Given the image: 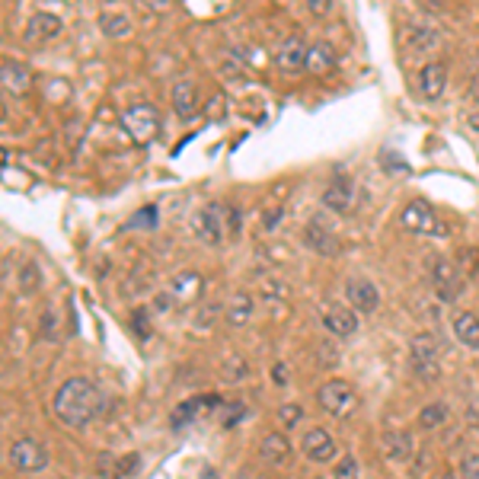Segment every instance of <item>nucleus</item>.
<instances>
[{"label": "nucleus", "mask_w": 479, "mask_h": 479, "mask_svg": "<svg viewBox=\"0 0 479 479\" xmlns=\"http://www.w3.org/2000/svg\"><path fill=\"white\" fill-rule=\"evenodd\" d=\"M103 406V390L90 377H68L55 393V416L68 428H87L90 422H97Z\"/></svg>", "instance_id": "nucleus-1"}, {"label": "nucleus", "mask_w": 479, "mask_h": 479, "mask_svg": "<svg viewBox=\"0 0 479 479\" xmlns=\"http://www.w3.org/2000/svg\"><path fill=\"white\" fill-rule=\"evenodd\" d=\"M316 403L323 412H330L332 419H349L358 409V393L349 381H326L316 393Z\"/></svg>", "instance_id": "nucleus-2"}, {"label": "nucleus", "mask_w": 479, "mask_h": 479, "mask_svg": "<svg viewBox=\"0 0 479 479\" xmlns=\"http://www.w3.org/2000/svg\"><path fill=\"white\" fill-rule=\"evenodd\" d=\"M122 128H125L138 144H150L160 131V115H157V109L147 103L128 105L125 113H122Z\"/></svg>", "instance_id": "nucleus-3"}, {"label": "nucleus", "mask_w": 479, "mask_h": 479, "mask_svg": "<svg viewBox=\"0 0 479 479\" xmlns=\"http://www.w3.org/2000/svg\"><path fill=\"white\" fill-rule=\"evenodd\" d=\"M409 358H412V371L422 377V381H438L441 377V361H438V342H434L428 332H419L412 336L409 342Z\"/></svg>", "instance_id": "nucleus-4"}, {"label": "nucleus", "mask_w": 479, "mask_h": 479, "mask_svg": "<svg viewBox=\"0 0 479 479\" xmlns=\"http://www.w3.org/2000/svg\"><path fill=\"white\" fill-rule=\"evenodd\" d=\"M399 224H403L409 233H432V237H448V227L438 221L434 208L428 202H422V198H416V202L406 205L403 214H399Z\"/></svg>", "instance_id": "nucleus-5"}, {"label": "nucleus", "mask_w": 479, "mask_h": 479, "mask_svg": "<svg viewBox=\"0 0 479 479\" xmlns=\"http://www.w3.org/2000/svg\"><path fill=\"white\" fill-rule=\"evenodd\" d=\"M432 285L441 300H457L460 294H464V275H460L457 263H450V259H444V256H434Z\"/></svg>", "instance_id": "nucleus-6"}, {"label": "nucleus", "mask_w": 479, "mask_h": 479, "mask_svg": "<svg viewBox=\"0 0 479 479\" xmlns=\"http://www.w3.org/2000/svg\"><path fill=\"white\" fill-rule=\"evenodd\" d=\"M10 464L20 473H38L48 466V450L36 438H16L10 444Z\"/></svg>", "instance_id": "nucleus-7"}, {"label": "nucleus", "mask_w": 479, "mask_h": 479, "mask_svg": "<svg viewBox=\"0 0 479 479\" xmlns=\"http://www.w3.org/2000/svg\"><path fill=\"white\" fill-rule=\"evenodd\" d=\"M224 211L221 205H205L192 214V231L195 237L208 243V247H217L221 240H224Z\"/></svg>", "instance_id": "nucleus-8"}, {"label": "nucleus", "mask_w": 479, "mask_h": 479, "mask_svg": "<svg viewBox=\"0 0 479 479\" xmlns=\"http://www.w3.org/2000/svg\"><path fill=\"white\" fill-rule=\"evenodd\" d=\"M345 294H349V307L355 314H374L381 307V291H377V285L371 278H352Z\"/></svg>", "instance_id": "nucleus-9"}, {"label": "nucleus", "mask_w": 479, "mask_h": 479, "mask_svg": "<svg viewBox=\"0 0 479 479\" xmlns=\"http://www.w3.org/2000/svg\"><path fill=\"white\" fill-rule=\"evenodd\" d=\"M198 298H202V275L198 272H182V275L170 278V285H166V300L170 304L189 307Z\"/></svg>", "instance_id": "nucleus-10"}, {"label": "nucleus", "mask_w": 479, "mask_h": 479, "mask_svg": "<svg viewBox=\"0 0 479 479\" xmlns=\"http://www.w3.org/2000/svg\"><path fill=\"white\" fill-rule=\"evenodd\" d=\"M300 450L307 460L314 464H330L332 457H336V441H332V434L326 428H310L304 438H300Z\"/></svg>", "instance_id": "nucleus-11"}, {"label": "nucleus", "mask_w": 479, "mask_h": 479, "mask_svg": "<svg viewBox=\"0 0 479 479\" xmlns=\"http://www.w3.org/2000/svg\"><path fill=\"white\" fill-rule=\"evenodd\" d=\"M323 326L339 339H349L358 332V314L352 307H345V304H330V307L323 310Z\"/></svg>", "instance_id": "nucleus-12"}, {"label": "nucleus", "mask_w": 479, "mask_h": 479, "mask_svg": "<svg viewBox=\"0 0 479 479\" xmlns=\"http://www.w3.org/2000/svg\"><path fill=\"white\" fill-rule=\"evenodd\" d=\"M307 55H310V48L304 46V38L288 36L285 42H282V48H278L275 61H278V68L285 71V74H298V71L307 68Z\"/></svg>", "instance_id": "nucleus-13"}, {"label": "nucleus", "mask_w": 479, "mask_h": 479, "mask_svg": "<svg viewBox=\"0 0 479 479\" xmlns=\"http://www.w3.org/2000/svg\"><path fill=\"white\" fill-rule=\"evenodd\" d=\"M444 87H448V68H444L441 61H432L425 68L419 71V93L422 99L434 103V99L444 97Z\"/></svg>", "instance_id": "nucleus-14"}, {"label": "nucleus", "mask_w": 479, "mask_h": 479, "mask_svg": "<svg viewBox=\"0 0 479 479\" xmlns=\"http://www.w3.org/2000/svg\"><path fill=\"white\" fill-rule=\"evenodd\" d=\"M259 457H263L265 464H272V466L288 464V457H291V441L285 438V432L263 434V441H259Z\"/></svg>", "instance_id": "nucleus-15"}, {"label": "nucleus", "mask_w": 479, "mask_h": 479, "mask_svg": "<svg viewBox=\"0 0 479 479\" xmlns=\"http://www.w3.org/2000/svg\"><path fill=\"white\" fill-rule=\"evenodd\" d=\"M403 46H406V52H412V55H419V52L425 55L441 46V36H438V29H432V26H406Z\"/></svg>", "instance_id": "nucleus-16"}, {"label": "nucleus", "mask_w": 479, "mask_h": 479, "mask_svg": "<svg viewBox=\"0 0 479 479\" xmlns=\"http://www.w3.org/2000/svg\"><path fill=\"white\" fill-rule=\"evenodd\" d=\"M352 198H355L352 180H342V176L330 180V186L323 189V205H326V208H332V211H349V208H352Z\"/></svg>", "instance_id": "nucleus-17"}, {"label": "nucleus", "mask_w": 479, "mask_h": 479, "mask_svg": "<svg viewBox=\"0 0 479 479\" xmlns=\"http://www.w3.org/2000/svg\"><path fill=\"white\" fill-rule=\"evenodd\" d=\"M138 460H141L138 454H125V457L103 454V457H99L97 470H99V476H103V479H125V476H131V473L138 470Z\"/></svg>", "instance_id": "nucleus-18"}, {"label": "nucleus", "mask_w": 479, "mask_h": 479, "mask_svg": "<svg viewBox=\"0 0 479 479\" xmlns=\"http://www.w3.org/2000/svg\"><path fill=\"white\" fill-rule=\"evenodd\" d=\"M172 109H176L180 119H192L195 109H198V90H195V83L186 80V77L172 83Z\"/></svg>", "instance_id": "nucleus-19"}, {"label": "nucleus", "mask_w": 479, "mask_h": 479, "mask_svg": "<svg viewBox=\"0 0 479 479\" xmlns=\"http://www.w3.org/2000/svg\"><path fill=\"white\" fill-rule=\"evenodd\" d=\"M454 336L466 349H479V316L470 310H457L454 314Z\"/></svg>", "instance_id": "nucleus-20"}, {"label": "nucleus", "mask_w": 479, "mask_h": 479, "mask_svg": "<svg viewBox=\"0 0 479 479\" xmlns=\"http://www.w3.org/2000/svg\"><path fill=\"white\" fill-rule=\"evenodd\" d=\"M339 64V55L336 48L330 46V42H316V46H310V55H307V71L316 77L330 74L332 68Z\"/></svg>", "instance_id": "nucleus-21"}, {"label": "nucleus", "mask_w": 479, "mask_h": 479, "mask_svg": "<svg viewBox=\"0 0 479 479\" xmlns=\"http://www.w3.org/2000/svg\"><path fill=\"white\" fill-rule=\"evenodd\" d=\"M304 240H307V247H310V249H316V253H320V256H336V253H339L336 237H332V233H330V227L320 224V217H316L314 224L307 227Z\"/></svg>", "instance_id": "nucleus-22"}, {"label": "nucleus", "mask_w": 479, "mask_h": 479, "mask_svg": "<svg viewBox=\"0 0 479 479\" xmlns=\"http://www.w3.org/2000/svg\"><path fill=\"white\" fill-rule=\"evenodd\" d=\"M29 80H32V74L20 64V61H10V58L4 61V90L20 97V93L29 90Z\"/></svg>", "instance_id": "nucleus-23"}, {"label": "nucleus", "mask_w": 479, "mask_h": 479, "mask_svg": "<svg viewBox=\"0 0 479 479\" xmlns=\"http://www.w3.org/2000/svg\"><path fill=\"white\" fill-rule=\"evenodd\" d=\"M383 454H387L390 464H406L412 454V438L409 434H383Z\"/></svg>", "instance_id": "nucleus-24"}, {"label": "nucleus", "mask_w": 479, "mask_h": 479, "mask_svg": "<svg viewBox=\"0 0 479 479\" xmlns=\"http://www.w3.org/2000/svg\"><path fill=\"white\" fill-rule=\"evenodd\" d=\"M205 406H221V399L217 397H195V399H189V403H182L180 409H176V416H172V428H182L189 419H198V416H202L198 409H205Z\"/></svg>", "instance_id": "nucleus-25"}, {"label": "nucleus", "mask_w": 479, "mask_h": 479, "mask_svg": "<svg viewBox=\"0 0 479 479\" xmlns=\"http://www.w3.org/2000/svg\"><path fill=\"white\" fill-rule=\"evenodd\" d=\"M29 38H55L61 32V20L55 13H36L29 20Z\"/></svg>", "instance_id": "nucleus-26"}, {"label": "nucleus", "mask_w": 479, "mask_h": 479, "mask_svg": "<svg viewBox=\"0 0 479 479\" xmlns=\"http://www.w3.org/2000/svg\"><path fill=\"white\" fill-rule=\"evenodd\" d=\"M253 316V298L249 294H233V300L227 304V323L231 326H243Z\"/></svg>", "instance_id": "nucleus-27"}, {"label": "nucleus", "mask_w": 479, "mask_h": 479, "mask_svg": "<svg viewBox=\"0 0 479 479\" xmlns=\"http://www.w3.org/2000/svg\"><path fill=\"white\" fill-rule=\"evenodd\" d=\"M99 29L105 32V36H113V38H122L131 32V20L122 13H103L99 16Z\"/></svg>", "instance_id": "nucleus-28"}, {"label": "nucleus", "mask_w": 479, "mask_h": 479, "mask_svg": "<svg viewBox=\"0 0 479 479\" xmlns=\"http://www.w3.org/2000/svg\"><path fill=\"white\" fill-rule=\"evenodd\" d=\"M448 406L444 403H432V406H425L422 409V416H419V425L422 428H438V425H444L448 422Z\"/></svg>", "instance_id": "nucleus-29"}, {"label": "nucleus", "mask_w": 479, "mask_h": 479, "mask_svg": "<svg viewBox=\"0 0 479 479\" xmlns=\"http://www.w3.org/2000/svg\"><path fill=\"white\" fill-rule=\"evenodd\" d=\"M300 419H304V409H300V406L288 403V406H282V409H278V422H282V428L300 425Z\"/></svg>", "instance_id": "nucleus-30"}, {"label": "nucleus", "mask_w": 479, "mask_h": 479, "mask_svg": "<svg viewBox=\"0 0 479 479\" xmlns=\"http://www.w3.org/2000/svg\"><path fill=\"white\" fill-rule=\"evenodd\" d=\"M457 269H464V275H476L479 272V249H460V263H457Z\"/></svg>", "instance_id": "nucleus-31"}, {"label": "nucleus", "mask_w": 479, "mask_h": 479, "mask_svg": "<svg viewBox=\"0 0 479 479\" xmlns=\"http://www.w3.org/2000/svg\"><path fill=\"white\" fill-rule=\"evenodd\" d=\"M336 479H358V460L345 457L342 464H336Z\"/></svg>", "instance_id": "nucleus-32"}, {"label": "nucleus", "mask_w": 479, "mask_h": 479, "mask_svg": "<svg viewBox=\"0 0 479 479\" xmlns=\"http://www.w3.org/2000/svg\"><path fill=\"white\" fill-rule=\"evenodd\" d=\"M460 476H464V479H479V454L464 457V464H460Z\"/></svg>", "instance_id": "nucleus-33"}, {"label": "nucleus", "mask_w": 479, "mask_h": 479, "mask_svg": "<svg viewBox=\"0 0 479 479\" xmlns=\"http://www.w3.org/2000/svg\"><path fill=\"white\" fill-rule=\"evenodd\" d=\"M307 10H310V13H316V16L330 13V0H310Z\"/></svg>", "instance_id": "nucleus-34"}, {"label": "nucleus", "mask_w": 479, "mask_h": 479, "mask_svg": "<svg viewBox=\"0 0 479 479\" xmlns=\"http://www.w3.org/2000/svg\"><path fill=\"white\" fill-rule=\"evenodd\" d=\"M38 285V282H36V265H26V275H23V288H26V291H32V288H36Z\"/></svg>", "instance_id": "nucleus-35"}, {"label": "nucleus", "mask_w": 479, "mask_h": 479, "mask_svg": "<svg viewBox=\"0 0 479 479\" xmlns=\"http://www.w3.org/2000/svg\"><path fill=\"white\" fill-rule=\"evenodd\" d=\"M466 122H470V128H473V131H479V105H476V109H473V113H470V119H466Z\"/></svg>", "instance_id": "nucleus-36"}, {"label": "nucleus", "mask_w": 479, "mask_h": 479, "mask_svg": "<svg viewBox=\"0 0 479 479\" xmlns=\"http://www.w3.org/2000/svg\"><path fill=\"white\" fill-rule=\"evenodd\" d=\"M470 97H476L479 99V71L473 74V83H470Z\"/></svg>", "instance_id": "nucleus-37"}, {"label": "nucleus", "mask_w": 479, "mask_h": 479, "mask_svg": "<svg viewBox=\"0 0 479 479\" xmlns=\"http://www.w3.org/2000/svg\"><path fill=\"white\" fill-rule=\"evenodd\" d=\"M278 217H282V211H272V214H265V227H275Z\"/></svg>", "instance_id": "nucleus-38"}, {"label": "nucleus", "mask_w": 479, "mask_h": 479, "mask_svg": "<svg viewBox=\"0 0 479 479\" xmlns=\"http://www.w3.org/2000/svg\"><path fill=\"white\" fill-rule=\"evenodd\" d=\"M275 381L285 383V365H275Z\"/></svg>", "instance_id": "nucleus-39"}]
</instances>
